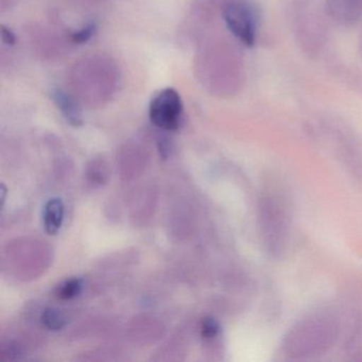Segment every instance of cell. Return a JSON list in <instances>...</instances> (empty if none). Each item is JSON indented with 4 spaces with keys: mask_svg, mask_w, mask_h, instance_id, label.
Here are the masks:
<instances>
[{
    "mask_svg": "<svg viewBox=\"0 0 362 362\" xmlns=\"http://www.w3.org/2000/svg\"><path fill=\"white\" fill-rule=\"evenodd\" d=\"M71 78L77 98L90 103H103L113 96L116 90L117 67L111 59L92 57L76 63Z\"/></svg>",
    "mask_w": 362,
    "mask_h": 362,
    "instance_id": "obj_1",
    "label": "cell"
},
{
    "mask_svg": "<svg viewBox=\"0 0 362 362\" xmlns=\"http://www.w3.org/2000/svg\"><path fill=\"white\" fill-rule=\"evenodd\" d=\"M228 30L245 46L255 44L258 18L255 8L247 0H228L222 11Z\"/></svg>",
    "mask_w": 362,
    "mask_h": 362,
    "instance_id": "obj_2",
    "label": "cell"
},
{
    "mask_svg": "<svg viewBox=\"0 0 362 362\" xmlns=\"http://www.w3.org/2000/svg\"><path fill=\"white\" fill-rule=\"evenodd\" d=\"M149 117L156 128L177 131L183 122V103L181 96L173 88H165L152 98Z\"/></svg>",
    "mask_w": 362,
    "mask_h": 362,
    "instance_id": "obj_3",
    "label": "cell"
},
{
    "mask_svg": "<svg viewBox=\"0 0 362 362\" xmlns=\"http://www.w3.org/2000/svg\"><path fill=\"white\" fill-rule=\"evenodd\" d=\"M52 96L67 122L74 127L81 126L83 122H82L81 109H80L77 97L75 95L69 94L61 88L54 90Z\"/></svg>",
    "mask_w": 362,
    "mask_h": 362,
    "instance_id": "obj_4",
    "label": "cell"
},
{
    "mask_svg": "<svg viewBox=\"0 0 362 362\" xmlns=\"http://www.w3.org/2000/svg\"><path fill=\"white\" fill-rule=\"evenodd\" d=\"M64 203L60 198H52L44 207V228L48 235H56L64 221Z\"/></svg>",
    "mask_w": 362,
    "mask_h": 362,
    "instance_id": "obj_5",
    "label": "cell"
},
{
    "mask_svg": "<svg viewBox=\"0 0 362 362\" xmlns=\"http://www.w3.org/2000/svg\"><path fill=\"white\" fill-rule=\"evenodd\" d=\"M84 288V281L79 277L67 279L57 288L56 296L59 300H69L77 298Z\"/></svg>",
    "mask_w": 362,
    "mask_h": 362,
    "instance_id": "obj_6",
    "label": "cell"
},
{
    "mask_svg": "<svg viewBox=\"0 0 362 362\" xmlns=\"http://www.w3.org/2000/svg\"><path fill=\"white\" fill-rule=\"evenodd\" d=\"M42 324L49 330H60L66 325V317L58 309L48 308L41 317Z\"/></svg>",
    "mask_w": 362,
    "mask_h": 362,
    "instance_id": "obj_7",
    "label": "cell"
},
{
    "mask_svg": "<svg viewBox=\"0 0 362 362\" xmlns=\"http://www.w3.org/2000/svg\"><path fill=\"white\" fill-rule=\"evenodd\" d=\"M219 323L214 317H204L201 322L200 334L204 340H213L219 334Z\"/></svg>",
    "mask_w": 362,
    "mask_h": 362,
    "instance_id": "obj_8",
    "label": "cell"
},
{
    "mask_svg": "<svg viewBox=\"0 0 362 362\" xmlns=\"http://www.w3.org/2000/svg\"><path fill=\"white\" fill-rule=\"evenodd\" d=\"M97 26L95 23L86 25L83 28L80 29L79 31H76L71 35V40L74 43L83 44L90 41L95 35H96Z\"/></svg>",
    "mask_w": 362,
    "mask_h": 362,
    "instance_id": "obj_9",
    "label": "cell"
},
{
    "mask_svg": "<svg viewBox=\"0 0 362 362\" xmlns=\"http://www.w3.org/2000/svg\"><path fill=\"white\" fill-rule=\"evenodd\" d=\"M1 39H3L4 43L7 44V45H16V35H14L9 28H7V27L4 26L3 28H1Z\"/></svg>",
    "mask_w": 362,
    "mask_h": 362,
    "instance_id": "obj_10",
    "label": "cell"
}]
</instances>
